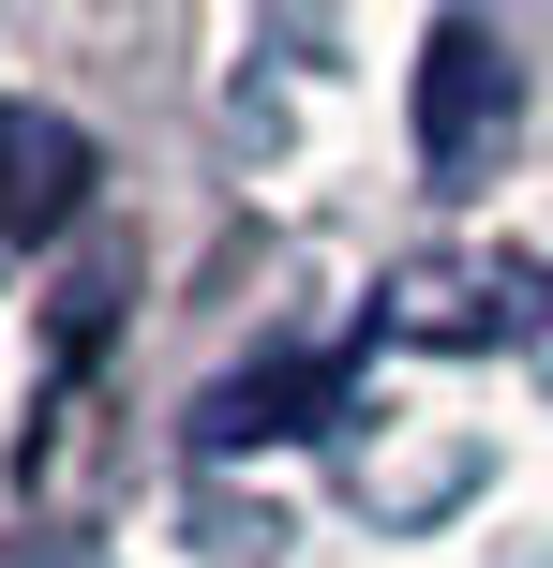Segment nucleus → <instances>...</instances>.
<instances>
[{
  "mask_svg": "<svg viewBox=\"0 0 553 568\" xmlns=\"http://www.w3.org/2000/svg\"><path fill=\"white\" fill-rule=\"evenodd\" d=\"M509 120H524V75H509V45L479 16L434 30V60H419V165L434 180H479L509 150Z\"/></svg>",
  "mask_w": 553,
  "mask_h": 568,
  "instance_id": "nucleus-1",
  "label": "nucleus"
},
{
  "mask_svg": "<svg viewBox=\"0 0 553 568\" xmlns=\"http://www.w3.org/2000/svg\"><path fill=\"white\" fill-rule=\"evenodd\" d=\"M75 195H90V135L75 120H45V105H0V240H60L75 225Z\"/></svg>",
  "mask_w": 553,
  "mask_h": 568,
  "instance_id": "nucleus-2",
  "label": "nucleus"
}]
</instances>
